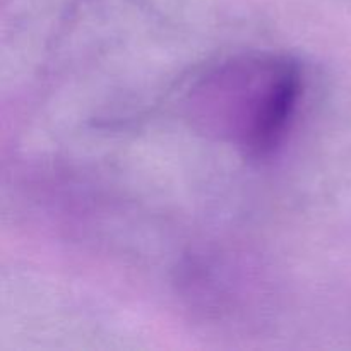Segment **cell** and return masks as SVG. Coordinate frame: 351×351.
Returning <instances> with one entry per match:
<instances>
[{
    "mask_svg": "<svg viewBox=\"0 0 351 351\" xmlns=\"http://www.w3.org/2000/svg\"><path fill=\"white\" fill-rule=\"evenodd\" d=\"M304 95L300 65L276 53L232 57L206 72L185 96L192 125L243 156L276 153L293 127Z\"/></svg>",
    "mask_w": 351,
    "mask_h": 351,
    "instance_id": "cell-1",
    "label": "cell"
}]
</instances>
